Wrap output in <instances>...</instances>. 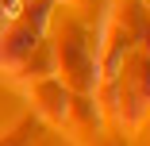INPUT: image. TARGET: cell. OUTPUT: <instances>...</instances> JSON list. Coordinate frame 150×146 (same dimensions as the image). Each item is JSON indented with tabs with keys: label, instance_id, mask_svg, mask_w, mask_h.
<instances>
[{
	"label": "cell",
	"instance_id": "cell-3",
	"mask_svg": "<svg viewBox=\"0 0 150 146\" xmlns=\"http://www.w3.org/2000/svg\"><path fill=\"white\" fill-rule=\"evenodd\" d=\"M42 39H46V35H39L23 16L12 19V23H4V27H0V69H8V73H23L27 58L39 50Z\"/></svg>",
	"mask_w": 150,
	"mask_h": 146
},
{
	"label": "cell",
	"instance_id": "cell-6",
	"mask_svg": "<svg viewBox=\"0 0 150 146\" xmlns=\"http://www.w3.org/2000/svg\"><path fill=\"white\" fill-rule=\"evenodd\" d=\"M135 50L150 54V8H142V16H139V42H135Z\"/></svg>",
	"mask_w": 150,
	"mask_h": 146
},
{
	"label": "cell",
	"instance_id": "cell-4",
	"mask_svg": "<svg viewBox=\"0 0 150 146\" xmlns=\"http://www.w3.org/2000/svg\"><path fill=\"white\" fill-rule=\"evenodd\" d=\"M27 96H31V104H35V111L42 115V119H50V123H58V127L66 123L73 92H69V89H66V85L58 81L54 73L35 77V81H31V89H27Z\"/></svg>",
	"mask_w": 150,
	"mask_h": 146
},
{
	"label": "cell",
	"instance_id": "cell-9",
	"mask_svg": "<svg viewBox=\"0 0 150 146\" xmlns=\"http://www.w3.org/2000/svg\"><path fill=\"white\" fill-rule=\"evenodd\" d=\"M66 4H77V8H81V4H88V0H66Z\"/></svg>",
	"mask_w": 150,
	"mask_h": 146
},
{
	"label": "cell",
	"instance_id": "cell-1",
	"mask_svg": "<svg viewBox=\"0 0 150 146\" xmlns=\"http://www.w3.org/2000/svg\"><path fill=\"white\" fill-rule=\"evenodd\" d=\"M93 100H96L100 115L108 123H115L119 131H127V135L142 131V123L150 119V54L131 50L119 66V73L93 89Z\"/></svg>",
	"mask_w": 150,
	"mask_h": 146
},
{
	"label": "cell",
	"instance_id": "cell-7",
	"mask_svg": "<svg viewBox=\"0 0 150 146\" xmlns=\"http://www.w3.org/2000/svg\"><path fill=\"white\" fill-rule=\"evenodd\" d=\"M0 16H4V23H12V19H19V12H23V0H0Z\"/></svg>",
	"mask_w": 150,
	"mask_h": 146
},
{
	"label": "cell",
	"instance_id": "cell-5",
	"mask_svg": "<svg viewBox=\"0 0 150 146\" xmlns=\"http://www.w3.org/2000/svg\"><path fill=\"white\" fill-rule=\"evenodd\" d=\"M62 127H69L77 142H93L96 135H104V131H100V127H104V115H100L93 92H73V100H69V115H66Z\"/></svg>",
	"mask_w": 150,
	"mask_h": 146
},
{
	"label": "cell",
	"instance_id": "cell-2",
	"mask_svg": "<svg viewBox=\"0 0 150 146\" xmlns=\"http://www.w3.org/2000/svg\"><path fill=\"white\" fill-rule=\"evenodd\" d=\"M50 54H54V77L69 92H93L96 89V42H93V31L85 23L66 19Z\"/></svg>",
	"mask_w": 150,
	"mask_h": 146
},
{
	"label": "cell",
	"instance_id": "cell-8",
	"mask_svg": "<svg viewBox=\"0 0 150 146\" xmlns=\"http://www.w3.org/2000/svg\"><path fill=\"white\" fill-rule=\"evenodd\" d=\"M88 146H119V142H112V138H104V135H96V138L88 142Z\"/></svg>",
	"mask_w": 150,
	"mask_h": 146
}]
</instances>
